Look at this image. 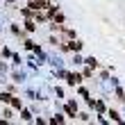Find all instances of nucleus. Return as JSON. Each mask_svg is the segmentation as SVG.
Listing matches in <instances>:
<instances>
[{
	"mask_svg": "<svg viewBox=\"0 0 125 125\" xmlns=\"http://www.w3.org/2000/svg\"><path fill=\"white\" fill-rule=\"evenodd\" d=\"M46 5H48V0H32V2L27 5V7H30L32 11H39V9H43Z\"/></svg>",
	"mask_w": 125,
	"mask_h": 125,
	"instance_id": "nucleus-1",
	"label": "nucleus"
},
{
	"mask_svg": "<svg viewBox=\"0 0 125 125\" xmlns=\"http://www.w3.org/2000/svg\"><path fill=\"white\" fill-rule=\"evenodd\" d=\"M82 82V75H77V73H71L68 75V84H80Z\"/></svg>",
	"mask_w": 125,
	"mask_h": 125,
	"instance_id": "nucleus-2",
	"label": "nucleus"
},
{
	"mask_svg": "<svg viewBox=\"0 0 125 125\" xmlns=\"http://www.w3.org/2000/svg\"><path fill=\"white\" fill-rule=\"evenodd\" d=\"M66 114H75V105H73V102H68V105H66Z\"/></svg>",
	"mask_w": 125,
	"mask_h": 125,
	"instance_id": "nucleus-3",
	"label": "nucleus"
},
{
	"mask_svg": "<svg viewBox=\"0 0 125 125\" xmlns=\"http://www.w3.org/2000/svg\"><path fill=\"white\" fill-rule=\"evenodd\" d=\"M68 48H71V50H80V48H82V43H80V41H73Z\"/></svg>",
	"mask_w": 125,
	"mask_h": 125,
	"instance_id": "nucleus-4",
	"label": "nucleus"
},
{
	"mask_svg": "<svg viewBox=\"0 0 125 125\" xmlns=\"http://www.w3.org/2000/svg\"><path fill=\"white\" fill-rule=\"evenodd\" d=\"M9 102H11L16 109H21V100H18V98H9Z\"/></svg>",
	"mask_w": 125,
	"mask_h": 125,
	"instance_id": "nucleus-5",
	"label": "nucleus"
},
{
	"mask_svg": "<svg viewBox=\"0 0 125 125\" xmlns=\"http://www.w3.org/2000/svg\"><path fill=\"white\" fill-rule=\"evenodd\" d=\"M86 64H89V66H91V68H95V66H98V62H95V59H93V57H89V59H86Z\"/></svg>",
	"mask_w": 125,
	"mask_h": 125,
	"instance_id": "nucleus-6",
	"label": "nucleus"
},
{
	"mask_svg": "<svg viewBox=\"0 0 125 125\" xmlns=\"http://www.w3.org/2000/svg\"><path fill=\"white\" fill-rule=\"evenodd\" d=\"M9 98H11L9 93H0V100H2V102H9Z\"/></svg>",
	"mask_w": 125,
	"mask_h": 125,
	"instance_id": "nucleus-7",
	"label": "nucleus"
},
{
	"mask_svg": "<svg viewBox=\"0 0 125 125\" xmlns=\"http://www.w3.org/2000/svg\"><path fill=\"white\" fill-rule=\"evenodd\" d=\"M23 118H25V121H32V114L27 112V109H23Z\"/></svg>",
	"mask_w": 125,
	"mask_h": 125,
	"instance_id": "nucleus-8",
	"label": "nucleus"
},
{
	"mask_svg": "<svg viewBox=\"0 0 125 125\" xmlns=\"http://www.w3.org/2000/svg\"><path fill=\"white\" fill-rule=\"evenodd\" d=\"M25 27H27V30H30V32H32V30H34V27H36V25L32 23V21H27V23H25Z\"/></svg>",
	"mask_w": 125,
	"mask_h": 125,
	"instance_id": "nucleus-9",
	"label": "nucleus"
},
{
	"mask_svg": "<svg viewBox=\"0 0 125 125\" xmlns=\"http://www.w3.org/2000/svg\"><path fill=\"white\" fill-rule=\"evenodd\" d=\"M109 116H112V118H114V121H118V123H121V116H118V114H116V112H109Z\"/></svg>",
	"mask_w": 125,
	"mask_h": 125,
	"instance_id": "nucleus-10",
	"label": "nucleus"
}]
</instances>
